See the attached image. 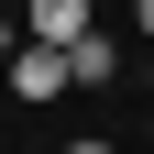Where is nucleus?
Instances as JSON below:
<instances>
[{"instance_id":"f257e3e1","label":"nucleus","mask_w":154,"mask_h":154,"mask_svg":"<svg viewBox=\"0 0 154 154\" xmlns=\"http://www.w3.org/2000/svg\"><path fill=\"white\" fill-rule=\"evenodd\" d=\"M88 33H99V22H88V0H33V44H44V55L88 44Z\"/></svg>"},{"instance_id":"f03ea898","label":"nucleus","mask_w":154,"mask_h":154,"mask_svg":"<svg viewBox=\"0 0 154 154\" xmlns=\"http://www.w3.org/2000/svg\"><path fill=\"white\" fill-rule=\"evenodd\" d=\"M55 88H66V55H44V44H22V55H11V99H22V110H44Z\"/></svg>"},{"instance_id":"39448f33","label":"nucleus","mask_w":154,"mask_h":154,"mask_svg":"<svg viewBox=\"0 0 154 154\" xmlns=\"http://www.w3.org/2000/svg\"><path fill=\"white\" fill-rule=\"evenodd\" d=\"M132 22H143V33H154V0H132Z\"/></svg>"},{"instance_id":"20e7f679","label":"nucleus","mask_w":154,"mask_h":154,"mask_svg":"<svg viewBox=\"0 0 154 154\" xmlns=\"http://www.w3.org/2000/svg\"><path fill=\"white\" fill-rule=\"evenodd\" d=\"M66 154H121V143H99V132H88V143H66Z\"/></svg>"},{"instance_id":"7ed1b4c3","label":"nucleus","mask_w":154,"mask_h":154,"mask_svg":"<svg viewBox=\"0 0 154 154\" xmlns=\"http://www.w3.org/2000/svg\"><path fill=\"white\" fill-rule=\"evenodd\" d=\"M110 77H121V44H110V33L66 44V88H110Z\"/></svg>"},{"instance_id":"423d86ee","label":"nucleus","mask_w":154,"mask_h":154,"mask_svg":"<svg viewBox=\"0 0 154 154\" xmlns=\"http://www.w3.org/2000/svg\"><path fill=\"white\" fill-rule=\"evenodd\" d=\"M143 77H154V66H143Z\"/></svg>"}]
</instances>
